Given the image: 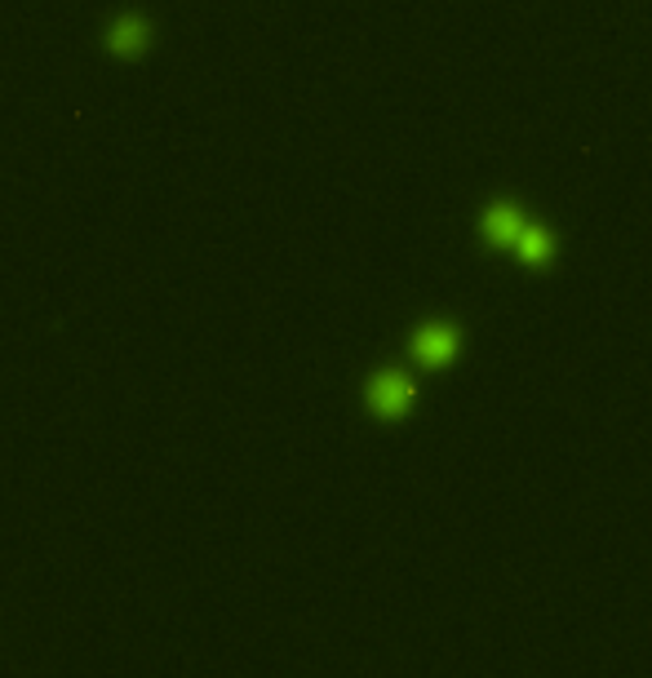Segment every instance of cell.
Instances as JSON below:
<instances>
[{
    "label": "cell",
    "mask_w": 652,
    "mask_h": 678,
    "mask_svg": "<svg viewBox=\"0 0 652 678\" xmlns=\"http://www.w3.org/2000/svg\"><path fill=\"white\" fill-rule=\"evenodd\" d=\"M143 41H147V28H143V23H134V19H125V23L112 32V50H116V54H138V50H143Z\"/></svg>",
    "instance_id": "obj_5"
},
{
    "label": "cell",
    "mask_w": 652,
    "mask_h": 678,
    "mask_svg": "<svg viewBox=\"0 0 652 678\" xmlns=\"http://www.w3.org/2000/svg\"><path fill=\"white\" fill-rule=\"evenodd\" d=\"M515 257L528 262V266H546V262H555V235H550L546 226L528 222V231H524L519 244H515Z\"/></svg>",
    "instance_id": "obj_4"
},
{
    "label": "cell",
    "mask_w": 652,
    "mask_h": 678,
    "mask_svg": "<svg viewBox=\"0 0 652 678\" xmlns=\"http://www.w3.org/2000/svg\"><path fill=\"white\" fill-rule=\"evenodd\" d=\"M369 404H374V413H382V417H400V413H409V404H413V382H409L404 373H378V378L369 382Z\"/></svg>",
    "instance_id": "obj_3"
},
{
    "label": "cell",
    "mask_w": 652,
    "mask_h": 678,
    "mask_svg": "<svg viewBox=\"0 0 652 678\" xmlns=\"http://www.w3.org/2000/svg\"><path fill=\"white\" fill-rule=\"evenodd\" d=\"M462 347V332L458 324H427L413 332V356L427 364V369H444Z\"/></svg>",
    "instance_id": "obj_2"
},
{
    "label": "cell",
    "mask_w": 652,
    "mask_h": 678,
    "mask_svg": "<svg viewBox=\"0 0 652 678\" xmlns=\"http://www.w3.org/2000/svg\"><path fill=\"white\" fill-rule=\"evenodd\" d=\"M528 213L515 204V200H497V204H488L484 209V218H480V235H484V244H493V248H511L515 253V244H519V235L528 231Z\"/></svg>",
    "instance_id": "obj_1"
}]
</instances>
